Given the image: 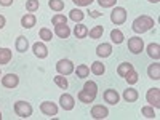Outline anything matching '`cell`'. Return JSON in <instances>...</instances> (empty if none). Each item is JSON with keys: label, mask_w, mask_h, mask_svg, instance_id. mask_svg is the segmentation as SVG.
I'll list each match as a JSON object with an SVG mask.
<instances>
[{"label": "cell", "mask_w": 160, "mask_h": 120, "mask_svg": "<svg viewBox=\"0 0 160 120\" xmlns=\"http://www.w3.org/2000/svg\"><path fill=\"white\" fill-rule=\"evenodd\" d=\"M38 7H40V2H38V0H26V10H28L29 13L37 11Z\"/></svg>", "instance_id": "cell-33"}, {"label": "cell", "mask_w": 160, "mask_h": 120, "mask_svg": "<svg viewBox=\"0 0 160 120\" xmlns=\"http://www.w3.org/2000/svg\"><path fill=\"white\" fill-rule=\"evenodd\" d=\"M118 99H120V95H118L115 90L109 88V90L104 91V101H106V102H109V104L115 106V104L118 102Z\"/></svg>", "instance_id": "cell-12"}, {"label": "cell", "mask_w": 160, "mask_h": 120, "mask_svg": "<svg viewBox=\"0 0 160 120\" xmlns=\"http://www.w3.org/2000/svg\"><path fill=\"white\" fill-rule=\"evenodd\" d=\"M128 50L133 53V55H139V53L144 50V42L139 37H131L128 38Z\"/></svg>", "instance_id": "cell-6"}, {"label": "cell", "mask_w": 160, "mask_h": 120, "mask_svg": "<svg viewBox=\"0 0 160 120\" xmlns=\"http://www.w3.org/2000/svg\"><path fill=\"white\" fill-rule=\"evenodd\" d=\"M5 22H7L5 16H2V15H0V29H3V28H5Z\"/></svg>", "instance_id": "cell-40"}, {"label": "cell", "mask_w": 160, "mask_h": 120, "mask_svg": "<svg viewBox=\"0 0 160 120\" xmlns=\"http://www.w3.org/2000/svg\"><path fill=\"white\" fill-rule=\"evenodd\" d=\"M108 115H109V111L102 104H96L91 108V117L93 118H106Z\"/></svg>", "instance_id": "cell-11"}, {"label": "cell", "mask_w": 160, "mask_h": 120, "mask_svg": "<svg viewBox=\"0 0 160 120\" xmlns=\"http://www.w3.org/2000/svg\"><path fill=\"white\" fill-rule=\"evenodd\" d=\"M148 75H149V78H152V80H158V78H160V64H158V62L149 66V68H148Z\"/></svg>", "instance_id": "cell-19"}, {"label": "cell", "mask_w": 160, "mask_h": 120, "mask_svg": "<svg viewBox=\"0 0 160 120\" xmlns=\"http://www.w3.org/2000/svg\"><path fill=\"white\" fill-rule=\"evenodd\" d=\"M74 71H75L77 78H85V77H88V74H90V68H88L87 64H78L77 69H74Z\"/></svg>", "instance_id": "cell-25"}, {"label": "cell", "mask_w": 160, "mask_h": 120, "mask_svg": "<svg viewBox=\"0 0 160 120\" xmlns=\"http://www.w3.org/2000/svg\"><path fill=\"white\" fill-rule=\"evenodd\" d=\"M55 34H56L59 38H69L71 29H69L68 24H58V26H55Z\"/></svg>", "instance_id": "cell-14"}, {"label": "cell", "mask_w": 160, "mask_h": 120, "mask_svg": "<svg viewBox=\"0 0 160 120\" xmlns=\"http://www.w3.org/2000/svg\"><path fill=\"white\" fill-rule=\"evenodd\" d=\"M111 21L115 24V26H120L127 21V10L123 7H115L111 13Z\"/></svg>", "instance_id": "cell-3"}, {"label": "cell", "mask_w": 160, "mask_h": 120, "mask_svg": "<svg viewBox=\"0 0 160 120\" xmlns=\"http://www.w3.org/2000/svg\"><path fill=\"white\" fill-rule=\"evenodd\" d=\"M138 98H139V95H138V91H136L135 88H127V90L123 91V99H125L127 102H135Z\"/></svg>", "instance_id": "cell-17"}, {"label": "cell", "mask_w": 160, "mask_h": 120, "mask_svg": "<svg viewBox=\"0 0 160 120\" xmlns=\"http://www.w3.org/2000/svg\"><path fill=\"white\" fill-rule=\"evenodd\" d=\"M149 2H151V3H158L160 0H149Z\"/></svg>", "instance_id": "cell-42"}, {"label": "cell", "mask_w": 160, "mask_h": 120, "mask_svg": "<svg viewBox=\"0 0 160 120\" xmlns=\"http://www.w3.org/2000/svg\"><path fill=\"white\" fill-rule=\"evenodd\" d=\"M40 111L48 117H55V115H58V106L53 101H43L40 104Z\"/></svg>", "instance_id": "cell-7"}, {"label": "cell", "mask_w": 160, "mask_h": 120, "mask_svg": "<svg viewBox=\"0 0 160 120\" xmlns=\"http://www.w3.org/2000/svg\"><path fill=\"white\" fill-rule=\"evenodd\" d=\"M38 35H40V38H42L43 42H50V40L53 38V34H51V31H50V29H47V28H42V29H40Z\"/></svg>", "instance_id": "cell-34"}, {"label": "cell", "mask_w": 160, "mask_h": 120, "mask_svg": "<svg viewBox=\"0 0 160 120\" xmlns=\"http://www.w3.org/2000/svg\"><path fill=\"white\" fill-rule=\"evenodd\" d=\"M19 83V77L16 74H5L2 77V85L5 88H16Z\"/></svg>", "instance_id": "cell-9"}, {"label": "cell", "mask_w": 160, "mask_h": 120, "mask_svg": "<svg viewBox=\"0 0 160 120\" xmlns=\"http://www.w3.org/2000/svg\"><path fill=\"white\" fill-rule=\"evenodd\" d=\"M135 68H133V64L131 62H122V64H118V68H117V74L120 77H125L130 71H133Z\"/></svg>", "instance_id": "cell-23"}, {"label": "cell", "mask_w": 160, "mask_h": 120, "mask_svg": "<svg viewBox=\"0 0 160 120\" xmlns=\"http://www.w3.org/2000/svg\"><path fill=\"white\" fill-rule=\"evenodd\" d=\"M13 58V53L10 48H0V64H8Z\"/></svg>", "instance_id": "cell-22"}, {"label": "cell", "mask_w": 160, "mask_h": 120, "mask_svg": "<svg viewBox=\"0 0 160 120\" xmlns=\"http://www.w3.org/2000/svg\"><path fill=\"white\" fill-rule=\"evenodd\" d=\"M32 51H34V55L38 58V59H45L48 56V48L43 42H35L32 45Z\"/></svg>", "instance_id": "cell-8"}, {"label": "cell", "mask_w": 160, "mask_h": 120, "mask_svg": "<svg viewBox=\"0 0 160 120\" xmlns=\"http://www.w3.org/2000/svg\"><path fill=\"white\" fill-rule=\"evenodd\" d=\"M72 2H74L75 5H78V7H88L90 3L95 2V0H72Z\"/></svg>", "instance_id": "cell-38"}, {"label": "cell", "mask_w": 160, "mask_h": 120, "mask_svg": "<svg viewBox=\"0 0 160 120\" xmlns=\"http://www.w3.org/2000/svg\"><path fill=\"white\" fill-rule=\"evenodd\" d=\"M0 5L2 7H10V5H13V0H0Z\"/></svg>", "instance_id": "cell-39"}, {"label": "cell", "mask_w": 160, "mask_h": 120, "mask_svg": "<svg viewBox=\"0 0 160 120\" xmlns=\"http://www.w3.org/2000/svg\"><path fill=\"white\" fill-rule=\"evenodd\" d=\"M90 71L95 74V75H102L104 72H106V66L101 62V61H95L91 64V68H90Z\"/></svg>", "instance_id": "cell-24"}, {"label": "cell", "mask_w": 160, "mask_h": 120, "mask_svg": "<svg viewBox=\"0 0 160 120\" xmlns=\"http://www.w3.org/2000/svg\"><path fill=\"white\" fill-rule=\"evenodd\" d=\"M98 3H99L102 8H111V7H115L117 0H98Z\"/></svg>", "instance_id": "cell-37"}, {"label": "cell", "mask_w": 160, "mask_h": 120, "mask_svg": "<svg viewBox=\"0 0 160 120\" xmlns=\"http://www.w3.org/2000/svg\"><path fill=\"white\" fill-rule=\"evenodd\" d=\"M53 82H55L59 88H62V90H66L69 87V82H68V78H66V75H56V77H53Z\"/></svg>", "instance_id": "cell-27"}, {"label": "cell", "mask_w": 160, "mask_h": 120, "mask_svg": "<svg viewBox=\"0 0 160 120\" xmlns=\"http://www.w3.org/2000/svg\"><path fill=\"white\" fill-rule=\"evenodd\" d=\"M102 32H104L102 26H95L93 29L88 31V35H90L91 38H101V37H102Z\"/></svg>", "instance_id": "cell-31"}, {"label": "cell", "mask_w": 160, "mask_h": 120, "mask_svg": "<svg viewBox=\"0 0 160 120\" xmlns=\"http://www.w3.org/2000/svg\"><path fill=\"white\" fill-rule=\"evenodd\" d=\"M123 78L127 80V82H128L130 85H135V83L138 82V80H139V75H138V72H136L135 69H133V71H130V72H128Z\"/></svg>", "instance_id": "cell-32"}, {"label": "cell", "mask_w": 160, "mask_h": 120, "mask_svg": "<svg viewBox=\"0 0 160 120\" xmlns=\"http://www.w3.org/2000/svg\"><path fill=\"white\" fill-rule=\"evenodd\" d=\"M15 112L21 118H29L32 115V106L26 101H16L15 102Z\"/></svg>", "instance_id": "cell-2"}, {"label": "cell", "mask_w": 160, "mask_h": 120, "mask_svg": "<svg viewBox=\"0 0 160 120\" xmlns=\"http://www.w3.org/2000/svg\"><path fill=\"white\" fill-rule=\"evenodd\" d=\"M123 32L120 31V29H114V31H111V40H112V43H115V45H120L123 42Z\"/></svg>", "instance_id": "cell-26"}, {"label": "cell", "mask_w": 160, "mask_h": 120, "mask_svg": "<svg viewBox=\"0 0 160 120\" xmlns=\"http://www.w3.org/2000/svg\"><path fill=\"white\" fill-rule=\"evenodd\" d=\"M48 7H50L53 11L59 13V11L64 10V2H62V0H50V2H48Z\"/></svg>", "instance_id": "cell-30"}, {"label": "cell", "mask_w": 160, "mask_h": 120, "mask_svg": "<svg viewBox=\"0 0 160 120\" xmlns=\"http://www.w3.org/2000/svg\"><path fill=\"white\" fill-rule=\"evenodd\" d=\"M69 18H71L74 22H80V21H82V19L85 18V13H83L82 10H78V8H74V10L71 11Z\"/></svg>", "instance_id": "cell-28"}, {"label": "cell", "mask_w": 160, "mask_h": 120, "mask_svg": "<svg viewBox=\"0 0 160 120\" xmlns=\"http://www.w3.org/2000/svg\"><path fill=\"white\" fill-rule=\"evenodd\" d=\"M90 16H91V18H99V16H101V13H99V11H91V13H90Z\"/></svg>", "instance_id": "cell-41"}, {"label": "cell", "mask_w": 160, "mask_h": 120, "mask_svg": "<svg viewBox=\"0 0 160 120\" xmlns=\"http://www.w3.org/2000/svg\"><path fill=\"white\" fill-rule=\"evenodd\" d=\"M74 35H75V38H85L87 35H88V28L85 24H77L75 28H74Z\"/></svg>", "instance_id": "cell-20"}, {"label": "cell", "mask_w": 160, "mask_h": 120, "mask_svg": "<svg viewBox=\"0 0 160 120\" xmlns=\"http://www.w3.org/2000/svg\"><path fill=\"white\" fill-rule=\"evenodd\" d=\"M148 55L152 59L158 61V58H160V45L158 43H149L148 45Z\"/></svg>", "instance_id": "cell-18"}, {"label": "cell", "mask_w": 160, "mask_h": 120, "mask_svg": "<svg viewBox=\"0 0 160 120\" xmlns=\"http://www.w3.org/2000/svg\"><path fill=\"white\" fill-rule=\"evenodd\" d=\"M154 26H155V22H154V19H152L151 16L141 15V16H138L135 21H133L131 29L135 31L136 34H144V32L151 31V29L154 28Z\"/></svg>", "instance_id": "cell-1"}, {"label": "cell", "mask_w": 160, "mask_h": 120, "mask_svg": "<svg viewBox=\"0 0 160 120\" xmlns=\"http://www.w3.org/2000/svg\"><path fill=\"white\" fill-rule=\"evenodd\" d=\"M51 22L53 26H58V24H68V18H66L64 15H55L51 18Z\"/></svg>", "instance_id": "cell-36"}, {"label": "cell", "mask_w": 160, "mask_h": 120, "mask_svg": "<svg viewBox=\"0 0 160 120\" xmlns=\"http://www.w3.org/2000/svg\"><path fill=\"white\" fill-rule=\"evenodd\" d=\"M35 15H32V13H26V15L21 18V26L24 29H31L35 26Z\"/></svg>", "instance_id": "cell-13"}, {"label": "cell", "mask_w": 160, "mask_h": 120, "mask_svg": "<svg viewBox=\"0 0 160 120\" xmlns=\"http://www.w3.org/2000/svg\"><path fill=\"white\" fill-rule=\"evenodd\" d=\"M111 53H112V45L111 43H101L96 48V55L99 58H108V56H111Z\"/></svg>", "instance_id": "cell-15"}, {"label": "cell", "mask_w": 160, "mask_h": 120, "mask_svg": "<svg viewBox=\"0 0 160 120\" xmlns=\"http://www.w3.org/2000/svg\"><path fill=\"white\" fill-rule=\"evenodd\" d=\"M141 114H142L146 118H155V112H154L152 106H144V108L141 109Z\"/></svg>", "instance_id": "cell-35"}, {"label": "cell", "mask_w": 160, "mask_h": 120, "mask_svg": "<svg viewBox=\"0 0 160 120\" xmlns=\"http://www.w3.org/2000/svg\"><path fill=\"white\" fill-rule=\"evenodd\" d=\"M28 48H29V40L26 38L24 35H19L16 38V51L24 53V51H28Z\"/></svg>", "instance_id": "cell-16"}, {"label": "cell", "mask_w": 160, "mask_h": 120, "mask_svg": "<svg viewBox=\"0 0 160 120\" xmlns=\"http://www.w3.org/2000/svg\"><path fill=\"white\" fill-rule=\"evenodd\" d=\"M146 99H148L149 106L158 109L160 108V88H151L146 93Z\"/></svg>", "instance_id": "cell-5"}, {"label": "cell", "mask_w": 160, "mask_h": 120, "mask_svg": "<svg viewBox=\"0 0 160 120\" xmlns=\"http://www.w3.org/2000/svg\"><path fill=\"white\" fill-rule=\"evenodd\" d=\"M0 120H2V112H0Z\"/></svg>", "instance_id": "cell-43"}, {"label": "cell", "mask_w": 160, "mask_h": 120, "mask_svg": "<svg viewBox=\"0 0 160 120\" xmlns=\"http://www.w3.org/2000/svg\"><path fill=\"white\" fill-rule=\"evenodd\" d=\"M83 90L88 91V93H91V95H95V96L98 95V85H96V82H93V80H88V82H85Z\"/></svg>", "instance_id": "cell-29"}, {"label": "cell", "mask_w": 160, "mask_h": 120, "mask_svg": "<svg viewBox=\"0 0 160 120\" xmlns=\"http://www.w3.org/2000/svg\"><path fill=\"white\" fill-rule=\"evenodd\" d=\"M59 104H61V108H62L64 111H72L74 106H75V101H74L72 95H69V93H64V95L59 96Z\"/></svg>", "instance_id": "cell-10"}, {"label": "cell", "mask_w": 160, "mask_h": 120, "mask_svg": "<svg viewBox=\"0 0 160 120\" xmlns=\"http://www.w3.org/2000/svg\"><path fill=\"white\" fill-rule=\"evenodd\" d=\"M77 98L80 99V102H83V104H90V102H93L95 101V95H91V93H88V91H85V90H82V91H78V95H77Z\"/></svg>", "instance_id": "cell-21"}, {"label": "cell", "mask_w": 160, "mask_h": 120, "mask_svg": "<svg viewBox=\"0 0 160 120\" xmlns=\"http://www.w3.org/2000/svg\"><path fill=\"white\" fill-rule=\"evenodd\" d=\"M74 69H75L74 68V62L71 59H59L56 62V71L61 75H69V74L74 72Z\"/></svg>", "instance_id": "cell-4"}]
</instances>
